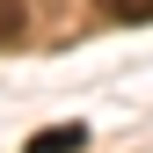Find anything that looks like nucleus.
I'll return each mask as SVG.
<instances>
[{"label":"nucleus","mask_w":153,"mask_h":153,"mask_svg":"<svg viewBox=\"0 0 153 153\" xmlns=\"http://www.w3.org/2000/svg\"><path fill=\"white\" fill-rule=\"evenodd\" d=\"M80 146H88V124H44L29 139V153H80Z\"/></svg>","instance_id":"nucleus-1"},{"label":"nucleus","mask_w":153,"mask_h":153,"mask_svg":"<svg viewBox=\"0 0 153 153\" xmlns=\"http://www.w3.org/2000/svg\"><path fill=\"white\" fill-rule=\"evenodd\" d=\"M22 36H29V7H22V0H0V51L22 44Z\"/></svg>","instance_id":"nucleus-2"},{"label":"nucleus","mask_w":153,"mask_h":153,"mask_svg":"<svg viewBox=\"0 0 153 153\" xmlns=\"http://www.w3.org/2000/svg\"><path fill=\"white\" fill-rule=\"evenodd\" d=\"M109 22H153V0H95Z\"/></svg>","instance_id":"nucleus-3"}]
</instances>
